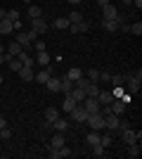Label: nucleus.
<instances>
[{"label": "nucleus", "instance_id": "1", "mask_svg": "<svg viewBox=\"0 0 142 159\" xmlns=\"http://www.w3.org/2000/svg\"><path fill=\"white\" fill-rule=\"evenodd\" d=\"M123 86H128V90H130V93H137V90L142 88V69H137L135 74H128V76H126V83H123Z\"/></svg>", "mask_w": 142, "mask_h": 159}, {"label": "nucleus", "instance_id": "2", "mask_svg": "<svg viewBox=\"0 0 142 159\" xmlns=\"http://www.w3.org/2000/svg\"><path fill=\"white\" fill-rule=\"evenodd\" d=\"M85 124L90 126V131H104V114L97 112V114H88Z\"/></svg>", "mask_w": 142, "mask_h": 159}, {"label": "nucleus", "instance_id": "3", "mask_svg": "<svg viewBox=\"0 0 142 159\" xmlns=\"http://www.w3.org/2000/svg\"><path fill=\"white\" fill-rule=\"evenodd\" d=\"M118 126H121V116L114 112H107L104 114V131H118Z\"/></svg>", "mask_w": 142, "mask_h": 159}, {"label": "nucleus", "instance_id": "4", "mask_svg": "<svg viewBox=\"0 0 142 159\" xmlns=\"http://www.w3.org/2000/svg\"><path fill=\"white\" fill-rule=\"evenodd\" d=\"M121 138H123V143H126V145H133V143H140L142 140V133L140 131H133V128H123L121 131Z\"/></svg>", "mask_w": 142, "mask_h": 159}, {"label": "nucleus", "instance_id": "5", "mask_svg": "<svg viewBox=\"0 0 142 159\" xmlns=\"http://www.w3.org/2000/svg\"><path fill=\"white\" fill-rule=\"evenodd\" d=\"M54 74V69H52V64H47V66H41V71H36V76H33V81H38L41 86H45L47 83V79Z\"/></svg>", "mask_w": 142, "mask_h": 159}, {"label": "nucleus", "instance_id": "6", "mask_svg": "<svg viewBox=\"0 0 142 159\" xmlns=\"http://www.w3.org/2000/svg\"><path fill=\"white\" fill-rule=\"evenodd\" d=\"M69 114H71V119H74L76 124H85V119H88V112H85V107H83V105H76Z\"/></svg>", "mask_w": 142, "mask_h": 159}, {"label": "nucleus", "instance_id": "7", "mask_svg": "<svg viewBox=\"0 0 142 159\" xmlns=\"http://www.w3.org/2000/svg\"><path fill=\"white\" fill-rule=\"evenodd\" d=\"M81 105L85 107V112H88V114H97V112L102 109V105L97 102V98H85Z\"/></svg>", "mask_w": 142, "mask_h": 159}, {"label": "nucleus", "instance_id": "8", "mask_svg": "<svg viewBox=\"0 0 142 159\" xmlns=\"http://www.w3.org/2000/svg\"><path fill=\"white\" fill-rule=\"evenodd\" d=\"M50 131H59V133H64V131H69V119H64V116H57V119L50 124Z\"/></svg>", "mask_w": 142, "mask_h": 159}, {"label": "nucleus", "instance_id": "9", "mask_svg": "<svg viewBox=\"0 0 142 159\" xmlns=\"http://www.w3.org/2000/svg\"><path fill=\"white\" fill-rule=\"evenodd\" d=\"M116 17H118V7H116L114 2H109V5L102 7V19H114L116 21Z\"/></svg>", "mask_w": 142, "mask_h": 159}, {"label": "nucleus", "instance_id": "10", "mask_svg": "<svg viewBox=\"0 0 142 159\" xmlns=\"http://www.w3.org/2000/svg\"><path fill=\"white\" fill-rule=\"evenodd\" d=\"M36 66H47L50 62H52V55L47 52V50H41V52H36Z\"/></svg>", "mask_w": 142, "mask_h": 159}, {"label": "nucleus", "instance_id": "11", "mask_svg": "<svg viewBox=\"0 0 142 159\" xmlns=\"http://www.w3.org/2000/svg\"><path fill=\"white\" fill-rule=\"evenodd\" d=\"M31 29H33V31L38 33V36H41V33H45L47 29H50V24H47V21L43 19V17H38V19H31Z\"/></svg>", "mask_w": 142, "mask_h": 159}, {"label": "nucleus", "instance_id": "12", "mask_svg": "<svg viewBox=\"0 0 142 159\" xmlns=\"http://www.w3.org/2000/svg\"><path fill=\"white\" fill-rule=\"evenodd\" d=\"M126 109H128V105L123 102V100H111V105H109V112H114V114H126Z\"/></svg>", "mask_w": 142, "mask_h": 159}, {"label": "nucleus", "instance_id": "13", "mask_svg": "<svg viewBox=\"0 0 142 159\" xmlns=\"http://www.w3.org/2000/svg\"><path fill=\"white\" fill-rule=\"evenodd\" d=\"M17 57H19L21 66H31V69H36V60H33V57H31V55L26 52V50H21V52L17 55Z\"/></svg>", "mask_w": 142, "mask_h": 159}, {"label": "nucleus", "instance_id": "14", "mask_svg": "<svg viewBox=\"0 0 142 159\" xmlns=\"http://www.w3.org/2000/svg\"><path fill=\"white\" fill-rule=\"evenodd\" d=\"M59 83H62V79L59 76H50V79H47V83H45V88L47 90H50V93H59Z\"/></svg>", "mask_w": 142, "mask_h": 159}, {"label": "nucleus", "instance_id": "15", "mask_svg": "<svg viewBox=\"0 0 142 159\" xmlns=\"http://www.w3.org/2000/svg\"><path fill=\"white\" fill-rule=\"evenodd\" d=\"M90 29V21H76V24H69V31L71 33H83Z\"/></svg>", "mask_w": 142, "mask_h": 159}, {"label": "nucleus", "instance_id": "16", "mask_svg": "<svg viewBox=\"0 0 142 159\" xmlns=\"http://www.w3.org/2000/svg\"><path fill=\"white\" fill-rule=\"evenodd\" d=\"M14 40H17L24 50H28V48H31V38L26 36V31H17V38H14Z\"/></svg>", "mask_w": 142, "mask_h": 159}, {"label": "nucleus", "instance_id": "17", "mask_svg": "<svg viewBox=\"0 0 142 159\" xmlns=\"http://www.w3.org/2000/svg\"><path fill=\"white\" fill-rule=\"evenodd\" d=\"M57 116H59V109H57V107H47L45 112H43V119H45L47 124H52Z\"/></svg>", "mask_w": 142, "mask_h": 159}, {"label": "nucleus", "instance_id": "18", "mask_svg": "<svg viewBox=\"0 0 142 159\" xmlns=\"http://www.w3.org/2000/svg\"><path fill=\"white\" fill-rule=\"evenodd\" d=\"M76 105H78V102H76L74 98H69V95H64V100H62V112H64V114H69V112H71V109H74Z\"/></svg>", "mask_w": 142, "mask_h": 159}, {"label": "nucleus", "instance_id": "19", "mask_svg": "<svg viewBox=\"0 0 142 159\" xmlns=\"http://www.w3.org/2000/svg\"><path fill=\"white\" fill-rule=\"evenodd\" d=\"M21 76V81H33V76H36V69H31V66H21L19 71H17Z\"/></svg>", "mask_w": 142, "mask_h": 159}, {"label": "nucleus", "instance_id": "20", "mask_svg": "<svg viewBox=\"0 0 142 159\" xmlns=\"http://www.w3.org/2000/svg\"><path fill=\"white\" fill-rule=\"evenodd\" d=\"M69 98H74L76 102H78V105H81L83 100L88 98V93H85V90H83V88H76V86H74V90H71V93H69Z\"/></svg>", "mask_w": 142, "mask_h": 159}, {"label": "nucleus", "instance_id": "21", "mask_svg": "<svg viewBox=\"0 0 142 159\" xmlns=\"http://www.w3.org/2000/svg\"><path fill=\"white\" fill-rule=\"evenodd\" d=\"M74 90V81H69L67 76H62V83H59V93H64V95H69Z\"/></svg>", "mask_w": 142, "mask_h": 159}, {"label": "nucleus", "instance_id": "22", "mask_svg": "<svg viewBox=\"0 0 142 159\" xmlns=\"http://www.w3.org/2000/svg\"><path fill=\"white\" fill-rule=\"evenodd\" d=\"M62 145H67V138H64V133H54L52 140H50V147H62Z\"/></svg>", "mask_w": 142, "mask_h": 159}, {"label": "nucleus", "instance_id": "23", "mask_svg": "<svg viewBox=\"0 0 142 159\" xmlns=\"http://www.w3.org/2000/svg\"><path fill=\"white\" fill-rule=\"evenodd\" d=\"M12 31H14L12 21H10V19H0V36H10Z\"/></svg>", "mask_w": 142, "mask_h": 159}, {"label": "nucleus", "instance_id": "24", "mask_svg": "<svg viewBox=\"0 0 142 159\" xmlns=\"http://www.w3.org/2000/svg\"><path fill=\"white\" fill-rule=\"evenodd\" d=\"M111 100H114V95L109 93V90H100V95H97V102H100L102 107H104V105H111Z\"/></svg>", "mask_w": 142, "mask_h": 159}, {"label": "nucleus", "instance_id": "25", "mask_svg": "<svg viewBox=\"0 0 142 159\" xmlns=\"http://www.w3.org/2000/svg\"><path fill=\"white\" fill-rule=\"evenodd\" d=\"M102 29H104L107 33H116L118 31V24H116L114 19H102Z\"/></svg>", "mask_w": 142, "mask_h": 159}, {"label": "nucleus", "instance_id": "26", "mask_svg": "<svg viewBox=\"0 0 142 159\" xmlns=\"http://www.w3.org/2000/svg\"><path fill=\"white\" fill-rule=\"evenodd\" d=\"M21 50H24V48H21L19 43H17V40H12V43H10V45H7V50H5V52L10 55V57H17V55H19Z\"/></svg>", "mask_w": 142, "mask_h": 159}, {"label": "nucleus", "instance_id": "27", "mask_svg": "<svg viewBox=\"0 0 142 159\" xmlns=\"http://www.w3.org/2000/svg\"><path fill=\"white\" fill-rule=\"evenodd\" d=\"M26 17H28V19H38V17H43V7H38V5H28Z\"/></svg>", "mask_w": 142, "mask_h": 159}, {"label": "nucleus", "instance_id": "28", "mask_svg": "<svg viewBox=\"0 0 142 159\" xmlns=\"http://www.w3.org/2000/svg\"><path fill=\"white\" fill-rule=\"evenodd\" d=\"M64 76H67L69 81H74V83H76V81H78V79H81V76H83V71H81V69H78V66H71V69H69V71L64 74Z\"/></svg>", "mask_w": 142, "mask_h": 159}, {"label": "nucleus", "instance_id": "29", "mask_svg": "<svg viewBox=\"0 0 142 159\" xmlns=\"http://www.w3.org/2000/svg\"><path fill=\"white\" fill-rule=\"evenodd\" d=\"M100 133L102 131H90L88 135H85V143H88L90 147H93V145H100Z\"/></svg>", "mask_w": 142, "mask_h": 159}, {"label": "nucleus", "instance_id": "30", "mask_svg": "<svg viewBox=\"0 0 142 159\" xmlns=\"http://www.w3.org/2000/svg\"><path fill=\"white\" fill-rule=\"evenodd\" d=\"M140 154H142V145H140V143H133V145H128V157L135 159V157H140Z\"/></svg>", "mask_w": 142, "mask_h": 159}, {"label": "nucleus", "instance_id": "31", "mask_svg": "<svg viewBox=\"0 0 142 159\" xmlns=\"http://www.w3.org/2000/svg\"><path fill=\"white\" fill-rule=\"evenodd\" d=\"M100 145H102V147H107V150H109V147L114 145V138H111L109 133H100Z\"/></svg>", "mask_w": 142, "mask_h": 159}, {"label": "nucleus", "instance_id": "32", "mask_svg": "<svg viewBox=\"0 0 142 159\" xmlns=\"http://www.w3.org/2000/svg\"><path fill=\"white\" fill-rule=\"evenodd\" d=\"M90 154H93V157H107V147L93 145V147H90Z\"/></svg>", "mask_w": 142, "mask_h": 159}, {"label": "nucleus", "instance_id": "33", "mask_svg": "<svg viewBox=\"0 0 142 159\" xmlns=\"http://www.w3.org/2000/svg\"><path fill=\"white\" fill-rule=\"evenodd\" d=\"M69 24H71V21H69L67 17H59V19H54V21H52V26H54V29H59V31H62V29H69Z\"/></svg>", "mask_w": 142, "mask_h": 159}, {"label": "nucleus", "instance_id": "34", "mask_svg": "<svg viewBox=\"0 0 142 159\" xmlns=\"http://www.w3.org/2000/svg\"><path fill=\"white\" fill-rule=\"evenodd\" d=\"M85 79L93 81V83H100V71H97V69H88V71H85Z\"/></svg>", "mask_w": 142, "mask_h": 159}, {"label": "nucleus", "instance_id": "35", "mask_svg": "<svg viewBox=\"0 0 142 159\" xmlns=\"http://www.w3.org/2000/svg\"><path fill=\"white\" fill-rule=\"evenodd\" d=\"M130 33H133V36H137V38L142 36V21H140V19L130 24Z\"/></svg>", "mask_w": 142, "mask_h": 159}, {"label": "nucleus", "instance_id": "36", "mask_svg": "<svg viewBox=\"0 0 142 159\" xmlns=\"http://www.w3.org/2000/svg\"><path fill=\"white\" fill-rule=\"evenodd\" d=\"M126 76H128V74H116V76H111V83H114V86H121L123 88V83H126Z\"/></svg>", "mask_w": 142, "mask_h": 159}, {"label": "nucleus", "instance_id": "37", "mask_svg": "<svg viewBox=\"0 0 142 159\" xmlns=\"http://www.w3.org/2000/svg\"><path fill=\"white\" fill-rule=\"evenodd\" d=\"M85 93H88V98H97V95H100V86H97V83H90V86L85 88Z\"/></svg>", "mask_w": 142, "mask_h": 159}, {"label": "nucleus", "instance_id": "38", "mask_svg": "<svg viewBox=\"0 0 142 159\" xmlns=\"http://www.w3.org/2000/svg\"><path fill=\"white\" fill-rule=\"evenodd\" d=\"M7 19H10V21H19L21 12H19V10H7Z\"/></svg>", "mask_w": 142, "mask_h": 159}, {"label": "nucleus", "instance_id": "39", "mask_svg": "<svg viewBox=\"0 0 142 159\" xmlns=\"http://www.w3.org/2000/svg\"><path fill=\"white\" fill-rule=\"evenodd\" d=\"M31 48H33L36 52H41V50H45V40H41V38H36L33 43H31Z\"/></svg>", "mask_w": 142, "mask_h": 159}, {"label": "nucleus", "instance_id": "40", "mask_svg": "<svg viewBox=\"0 0 142 159\" xmlns=\"http://www.w3.org/2000/svg\"><path fill=\"white\" fill-rule=\"evenodd\" d=\"M7 64H10V69H12V71H19V69H21V62H19V57H12V60L7 62Z\"/></svg>", "mask_w": 142, "mask_h": 159}, {"label": "nucleus", "instance_id": "41", "mask_svg": "<svg viewBox=\"0 0 142 159\" xmlns=\"http://www.w3.org/2000/svg\"><path fill=\"white\" fill-rule=\"evenodd\" d=\"M67 19H69V21H71V24H76V21H83V17H81V12H76V10H74V12L69 14Z\"/></svg>", "mask_w": 142, "mask_h": 159}, {"label": "nucleus", "instance_id": "42", "mask_svg": "<svg viewBox=\"0 0 142 159\" xmlns=\"http://www.w3.org/2000/svg\"><path fill=\"white\" fill-rule=\"evenodd\" d=\"M0 138H2V140H10V138H12V131H10V128H0Z\"/></svg>", "mask_w": 142, "mask_h": 159}, {"label": "nucleus", "instance_id": "43", "mask_svg": "<svg viewBox=\"0 0 142 159\" xmlns=\"http://www.w3.org/2000/svg\"><path fill=\"white\" fill-rule=\"evenodd\" d=\"M109 79H111V74H109V71H100V81H109Z\"/></svg>", "mask_w": 142, "mask_h": 159}, {"label": "nucleus", "instance_id": "44", "mask_svg": "<svg viewBox=\"0 0 142 159\" xmlns=\"http://www.w3.org/2000/svg\"><path fill=\"white\" fill-rule=\"evenodd\" d=\"M5 126H7V121H5V116L0 114V128H5Z\"/></svg>", "mask_w": 142, "mask_h": 159}, {"label": "nucleus", "instance_id": "45", "mask_svg": "<svg viewBox=\"0 0 142 159\" xmlns=\"http://www.w3.org/2000/svg\"><path fill=\"white\" fill-rule=\"evenodd\" d=\"M0 19H7V10H2V7H0Z\"/></svg>", "mask_w": 142, "mask_h": 159}, {"label": "nucleus", "instance_id": "46", "mask_svg": "<svg viewBox=\"0 0 142 159\" xmlns=\"http://www.w3.org/2000/svg\"><path fill=\"white\" fill-rule=\"evenodd\" d=\"M109 2H111V0H97V5H100V7H104V5H109Z\"/></svg>", "mask_w": 142, "mask_h": 159}, {"label": "nucleus", "instance_id": "47", "mask_svg": "<svg viewBox=\"0 0 142 159\" xmlns=\"http://www.w3.org/2000/svg\"><path fill=\"white\" fill-rule=\"evenodd\" d=\"M133 5H135L137 10H140V7H142V0H133Z\"/></svg>", "mask_w": 142, "mask_h": 159}, {"label": "nucleus", "instance_id": "48", "mask_svg": "<svg viewBox=\"0 0 142 159\" xmlns=\"http://www.w3.org/2000/svg\"><path fill=\"white\" fill-rule=\"evenodd\" d=\"M69 2H71V5H81L83 0H69Z\"/></svg>", "mask_w": 142, "mask_h": 159}, {"label": "nucleus", "instance_id": "49", "mask_svg": "<svg viewBox=\"0 0 142 159\" xmlns=\"http://www.w3.org/2000/svg\"><path fill=\"white\" fill-rule=\"evenodd\" d=\"M123 5H133V0H121Z\"/></svg>", "mask_w": 142, "mask_h": 159}, {"label": "nucleus", "instance_id": "50", "mask_svg": "<svg viewBox=\"0 0 142 159\" xmlns=\"http://www.w3.org/2000/svg\"><path fill=\"white\" fill-rule=\"evenodd\" d=\"M0 52H5V45H2V43H0Z\"/></svg>", "mask_w": 142, "mask_h": 159}, {"label": "nucleus", "instance_id": "51", "mask_svg": "<svg viewBox=\"0 0 142 159\" xmlns=\"http://www.w3.org/2000/svg\"><path fill=\"white\" fill-rule=\"evenodd\" d=\"M24 2H31V0H24Z\"/></svg>", "mask_w": 142, "mask_h": 159}, {"label": "nucleus", "instance_id": "52", "mask_svg": "<svg viewBox=\"0 0 142 159\" xmlns=\"http://www.w3.org/2000/svg\"><path fill=\"white\" fill-rule=\"evenodd\" d=\"M0 83H2V76H0Z\"/></svg>", "mask_w": 142, "mask_h": 159}]
</instances>
